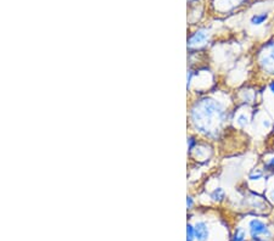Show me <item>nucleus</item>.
Here are the masks:
<instances>
[{"mask_svg":"<svg viewBox=\"0 0 274 241\" xmlns=\"http://www.w3.org/2000/svg\"><path fill=\"white\" fill-rule=\"evenodd\" d=\"M187 206H188V208H190L191 206H193V198H191L190 196L187 198Z\"/></svg>","mask_w":274,"mask_h":241,"instance_id":"11","label":"nucleus"},{"mask_svg":"<svg viewBox=\"0 0 274 241\" xmlns=\"http://www.w3.org/2000/svg\"><path fill=\"white\" fill-rule=\"evenodd\" d=\"M250 233L254 238L260 237V235L268 234V228L263 222L259 221V219H252L250 222Z\"/></svg>","mask_w":274,"mask_h":241,"instance_id":"1","label":"nucleus"},{"mask_svg":"<svg viewBox=\"0 0 274 241\" xmlns=\"http://www.w3.org/2000/svg\"><path fill=\"white\" fill-rule=\"evenodd\" d=\"M262 176H263L262 171L252 172V173H251V174H250V179H251V181H257V179L262 178Z\"/></svg>","mask_w":274,"mask_h":241,"instance_id":"8","label":"nucleus"},{"mask_svg":"<svg viewBox=\"0 0 274 241\" xmlns=\"http://www.w3.org/2000/svg\"><path fill=\"white\" fill-rule=\"evenodd\" d=\"M267 167H268V168H271V171H274V157L270 161V162H268Z\"/></svg>","mask_w":274,"mask_h":241,"instance_id":"10","label":"nucleus"},{"mask_svg":"<svg viewBox=\"0 0 274 241\" xmlns=\"http://www.w3.org/2000/svg\"><path fill=\"white\" fill-rule=\"evenodd\" d=\"M245 232L241 228H238L233 237V241H245Z\"/></svg>","mask_w":274,"mask_h":241,"instance_id":"6","label":"nucleus"},{"mask_svg":"<svg viewBox=\"0 0 274 241\" xmlns=\"http://www.w3.org/2000/svg\"><path fill=\"white\" fill-rule=\"evenodd\" d=\"M239 123H240L241 126H245V124H247V118H246V116L241 115L240 117H239Z\"/></svg>","mask_w":274,"mask_h":241,"instance_id":"9","label":"nucleus"},{"mask_svg":"<svg viewBox=\"0 0 274 241\" xmlns=\"http://www.w3.org/2000/svg\"><path fill=\"white\" fill-rule=\"evenodd\" d=\"M194 143H195V142H194L193 138H190V139H189V147H190V149H191V147H193Z\"/></svg>","mask_w":274,"mask_h":241,"instance_id":"12","label":"nucleus"},{"mask_svg":"<svg viewBox=\"0 0 274 241\" xmlns=\"http://www.w3.org/2000/svg\"><path fill=\"white\" fill-rule=\"evenodd\" d=\"M195 239H198L199 241H205L207 240V237H209V229H207L206 223L204 222H199L195 227Z\"/></svg>","mask_w":274,"mask_h":241,"instance_id":"2","label":"nucleus"},{"mask_svg":"<svg viewBox=\"0 0 274 241\" xmlns=\"http://www.w3.org/2000/svg\"><path fill=\"white\" fill-rule=\"evenodd\" d=\"M195 239V229L191 224H188L187 228V241H193Z\"/></svg>","mask_w":274,"mask_h":241,"instance_id":"7","label":"nucleus"},{"mask_svg":"<svg viewBox=\"0 0 274 241\" xmlns=\"http://www.w3.org/2000/svg\"><path fill=\"white\" fill-rule=\"evenodd\" d=\"M224 196L225 193L222 188H217V189H215L211 194V197L214 198L215 201H222L223 198H224Z\"/></svg>","mask_w":274,"mask_h":241,"instance_id":"5","label":"nucleus"},{"mask_svg":"<svg viewBox=\"0 0 274 241\" xmlns=\"http://www.w3.org/2000/svg\"><path fill=\"white\" fill-rule=\"evenodd\" d=\"M271 198H272V200L274 201V189L272 190V192H271Z\"/></svg>","mask_w":274,"mask_h":241,"instance_id":"14","label":"nucleus"},{"mask_svg":"<svg viewBox=\"0 0 274 241\" xmlns=\"http://www.w3.org/2000/svg\"><path fill=\"white\" fill-rule=\"evenodd\" d=\"M270 89H271V92H272L273 94H274V81H273V82H271V84H270Z\"/></svg>","mask_w":274,"mask_h":241,"instance_id":"13","label":"nucleus"},{"mask_svg":"<svg viewBox=\"0 0 274 241\" xmlns=\"http://www.w3.org/2000/svg\"><path fill=\"white\" fill-rule=\"evenodd\" d=\"M268 18V15L266 12H262V14H256L251 17V23L254 26H260L262 23H265V21Z\"/></svg>","mask_w":274,"mask_h":241,"instance_id":"4","label":"nucleus"},{"mask_svg":"<svg viewBox=\"0 0 274 241\" xmlns=\"http://www.w3.org/2000/svg\"><path fill=\"white\" fill-rule=\"evenodd\" d=\"M207 32L201 30V31H198L195 32V33L191 36L190 41H189V44H198V43H204L205 41L207 39Z\"/></svg>","mask_w":274,"mask_h":241,"instance_id":"3","label":"nucleus"}]
</instances>
